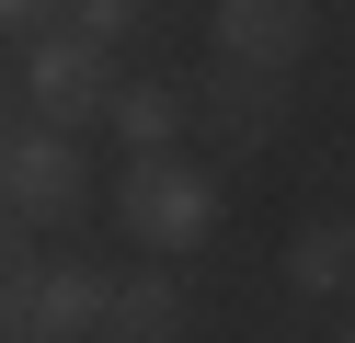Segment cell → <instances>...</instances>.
<instances>
[{
  "instance_id": "cell-1",
  "label": "cell",
  "mask_w": 355,
  "mask_h": 343,
  "mask_svg": "<svg viewBox=\"0 0 355 343\" xmlns=\"http://www.w3.org/2000/svg\"><path fill=\"white\" fill-rule=\"evenodd\" d=\"M115 218L138 252H161V263H184V252L218 240V172L207 160H172V149H138L115 172Z\"/></svg>"
},
{
  "instance_id": "cell-2",
  "label": "cell",
  "mask_w": 355,
  "mask_h": 343,
  "mask_svg": "<svg viewBox=\"0 0 355 343\" xmlns=\"http://www.w3.org/2000/svg\"><path fill=\"white\" fill-rule=\"evenodd\" d=\"M103 332V263L58 252V263H24L0 286V343H92Z\"/></svg>"
},
{
  "instance_id": "cell-3",
  "label": "cell",
  "mask_w": 355,
  "mask_h": 343,
  "mask_svg": "<svg viewBox=\"0 0 355 343\" xmlns=\"http://www.w3.org/2000/svg\"><path fill=\"white\" fill-rule=\"evenodd\" d=\"M103 91H115V46H92L80 23L24 35V103H35V126H92Z\"/></svg>"
},
{
  "instance_id": "cell-4",
  "label": "cell",
  "mask_w": 355,
  "mask_h": 343,
  "mask_svg": "<svg viewBox=\"0 0 355 343\" xmlns=\"http://www.w3.org/2000/svg\"><path fill=\"white\" fill-rule=\"evenodd\" d=\"M80 149H69V126H24V137H0V206L24 229H58V218H80Z\"/></svg>"
},
{
  "instance_id": "cell-5",
  "label": "cell",
  "mask_w": 355,
  "mask_h": 343,
  "mask_svg": "<svg viewBox=\"0 0 355 343\" xmlns=\"http://www.w3.org/2000/svg\"><path fill=\"white\" fill-rule=\"evenodd\" d=\"M309 0H207V35H218V69H263V80H286V69L309 58Z\"/></svg>"
},
{
  "instance_id": "cell-6",
  "label": "cell",
  "mask_w": 355,
  "mask_h": 343,
  "mask_svg": "<svg viewBox=\"0 0 355 343\" xmlns=\"http://www.w3.org/2000/svg\"><path fill=\"white\" fill-rule=\"evenodd\" d=\"M195 126H207L218 160L263 149V137H275V80H263V69H207V80H195Z\"/></svg>"
},
{
  "instance_id": "cell-7",
  "label": "cell",
  "mask_w": 355,
  "mask_h": 343,
  "mask_svg": "<svg viewBox=\"0 0 355 343\" xmlns=\"http://www.w3.org/2000/svg\"><path fill=\"white\" fill-rule=\"evenodd\" d=\"M103 343H184V274H103Z\"/></svg>"
},
{
  "instance_id": "cell-8",
  "label": "cell",
  "mask_w": 355,
  "mask_h": 343,
  "mask_svg": "<svg viewBox=\"0 0 355 343\" xmlns=\"http://www.w3.org/2000/svg\"><path fill=\"white\" fill-rule=\"evenodd\" d=\"M103 126L126 137V160H138V149H172V137L195 126V91L184 80H115V91H103Z\"/></svg>"
},
{
  "instance_id": "cell-9",
  "label": "cell",
  "mask_w": 355,
  "mask_h": 343,
  "mask_svg": "<svg viewBox=\"0 0 355 343\" xmlns=\"http://www.w3.org/2000/svg\"><path fill=\"white\" fill-rule=\"evenodd\" d=\"M286 286L298 297H344L355 286V218H309L298 240H286Z\"/></svg>"
},
{
  "instance_id": "cell-10",
  "label": "cell",
  "mask_w": 355,
  "mask_h": 343,
  "mask_svg": "<svg viewBox=\"0 0 355 343\" xmlns=\"http://www.w3.org/2000/svg\"><path fill=\"white\" fill-rule=\"evenodd\" d=\"M69 23H80L92 46H126V35L149 23V0H69Z\"/></svg>"
},
{
  "instance_id": "cell-11",
  "label": "cell",
  "mask_w": 355,
  "mask_h": 343,
  "mask_svg": "<svg viewBox=\"0 0 355 343\" xmlns=\"http://www.w3.org/2000/svg\"><path fill=\"white\" fill-rule=\"evenodd\" d=\"M58 12H69V0H0V35L24 46V35H46V23H58Z\"/></svg>"
},
{
  "instance_id": "cell-12",
  "label": "cell",
  "mask_w": 355,
  "mask_h": 343,
  "mask_svg": "<svg viewBox=\"0 0 355 343\" xmlns=\"http://www.w3.org/2000/svg\"><path fill=\"white\" fill-rule=\"evenodd\" d=\"M332 343H355V332H332Z\"/></svg>"
}]
</instances>
